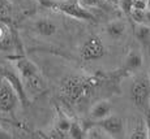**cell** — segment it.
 Wrapping results in <instances>:
<instances>
[{
	"label": "cell",
	"mask_w": 150,
	"mask_h": 139,
	"mask_svg": "<svg viewBox=\"0 0 150 139\" xmlns=\"http://www.w3.org/2000/svg\"><path fill=\"white\" fill-rule=\"evenodd\" d=\"M98 85V79L91 77L69 76L62 81L59 91L68 101H79Z\"/></svg>",
	"instance_id": "cell-1"
},
{
	"label": "cell",
	"mask_w": 150,
	"mask_h": 139,
	"mask_svg": "<svg viewBox=\"0 0 150 139\" xmlns=\"http://www.w3.org/2000/svg\"><path fill=\"white\" fill-rule=\"evenodd\" d=\"M51 9L64 13L72 18L81 20V21H94L96 20L94 14L86 9L80 0H54Z\"/></svg>",
	"instance_id": "cell-2"
},
{
	"label": "cell",
	"mask_w": 150,
	"mask_h": 139,
	"mask_svg": "<svg viewBox=\"0 0 150 139\" xmlns=\"http://www.w3.org/2000/svg\"><path fill=\"white\" fill-rule=\"evenodd\" d=\"M131 99L141 111L148 112L150 104V81L148 76H140L131 87Z\"/></svg>",
	"instance_id": "cell-3"
},
{
	"label": "cell",
	"mask_w": 150,
	"mask_h": 139,
	"mask_svg": "<svg viewBox=\"0 0 150 139\" xmlns=\"http://www.w3.org/2000/svg\"><path fill=\"white\" fill-rule=\"evenodd\" d=\"M106 55V47L102 39L97 35H91L83 42L80 48V56L83 61H94L102 59Z\"/></svg>",
	"instance_id": "cell-4"
},
{
	"label": "cell",
	"mask_w": 150,
	"mask_h": 139,
	"mask_svg": "<svg viewBox=\"0 0 150 139\" xmlns=\"http://www.w3.org/2000/svg\"><path fill=\"white\" fill-rule=\"evenodd\" d=\"M0 79H7L8 82L12 85V87L14 88V91L17 92V95H18L20 103H21L24 107H28L29 95H28L26 90H25L24 81H22L20 73L17 74L14 70H12V69L7 68V66H1V68H0Z\"/></svg>",
	"instance_id": "cell-5"
},
{
	"label": "cell",
	"mask_w": 150,
	"mask_h": 139,
	"mask_svg": "<svg viewBox=\"0 0 150 139\" xmlns=\"http://www.w3.org/2000/svg\"><path fill=\"white\" fill-rule=\"evenodd\" d=\"M20 103L18 95L7 79H0V111L12 113Z\"/></svg>",
	"instance_id": "cell-6"
},
{
	"label": "cell",
	"mask_w": 150,
	"mask_h": 139,
	"mask_svg": "<svg viewBox=\"0 0 150 139\" xmlns=\"http://www.w3.org/2000/svg\"><path fill=\"white\" fill-rule=\"evenodd\" d=\"M110 135V138H120L124 134V121L119 116L110 114L108 117L96 122Z\"/></svg>",
	"instance_id": "cell-7"
},
{
	"label": "cell",
	"mask_w": 150,
	"mask_h": 139,
	"mask_svg": "<svg viewBox=\"0 0 150 139\" xmlns=\"http://www.w3.org/2000/svg\"><path fill=\"white\" fill-rule=\"evenodd\" d=\"M14 66H16L17 72L20 73L22 81L28 79V78L35 76L39 73V69L37 68V65L33 61H30L26 57H16L14 59Z\"/></svg>",
	"instance_id": "cell-8"
},
{
	"label": "cell",
	"mask_w": 150,
	"mask_h": 139,
	"mask_svg": "<svg viewBox=\"0 0 150 139\" xmlns=\"http://www.w3.org/2000/svg\"><path fill=\"white\" fill-rule=\"evenodd\" d=\"M24 85L28 95H31V96H37L46 90V82L42 78L41 73L28 78V79H24Z\"/></svg>",
	"instance_id": "cell-9"
},
{
	"label": "cell",
	"mask_w": 150,
	"mask_h": 139,
	"mask_svg": "<svg viewBox=\"0 0 150 139\" xmlns=\"http://www.w3.org/2000/svg\"><path fill=\"white\" fill-rule=\"evenodd\" d=\"M34 30L42 37H52L57 30V26L48 18H39L34 22Z\"/></svg>",
	"instance_id": "cell-10"
},
{
	"label": "cell",
	"mask_w": 150,
	"mask_h": 139,
	"mask_svg": "<svg viewBox=\"0 0 150 139\" xmlns=\"http://www.w3.org/2000/svg\"><path fill=\"white\" fill-rule=\"evenodd\" d=\"M90 114L94 120H98V121L108 117L110 114H112V107H111V104H110V101L100 100V101H98V103H96L93 105V108H91Z\"/></svg>",
	"instance_id": "cell-11"
},
{
	"label": "cell",
	"mask_w": 150,
	"mask_h": 139,
	"mask_svg": "<svg viewBox=\"0 0 150 139\" xmlns=\"http://www.w3.org/2000/svg\"><path fill=\"white\" fill-rule=\"evenodd\" d=\"M141 65H142V55H141V52L137 50H132L125 59L124 72L129 73V72L137 70L138 68H141Z\"/></svg>",
	"instance_id": "cell-12"
},
{
	"label": "cell",
	"mask_w": 150,
	"mask_h": 139,
	"mask_svg": "<svg viewBox=\"0 0 150 139\" xmlns=\"http://www.w3.org/2000/svg\"><path fill=\"white\" fill-rule=\"evenodd\" d=\"M106 31L112 39L117 40L125 34V24L123 21H112L107 25Z\"/></svg>",
	"instance_id": "cell-13"
},
{
	"label": "cell",
	"mask_w": 150,
	"mask_h": 139,
	"mask_svg": "<svg viewBox=\"0 0 150 139\" xmlns=\"http://www.w3.org/2000/svg\"><path fill=\"white\" fill-rule=\"evenodd\" d=\"M16 46V37H14L13 31H7L4 37L0 39V51L3 52H8V51H12Z\"/></svg>",
	"instance_id": "cell-14"
},
{
	"label": "cell",
	"mask_w": 150,
	"mask_h": 139,
	"mask_svg": "<svg viewBox=\"0 0 150 139\" xmlns=\"http://www.w3.org/2000/svg\"><path fill=\"white\" fill-rule=\"evenodd\" d=\"M134 34H136V38L144 44H146L150 40V27L145 24H137Z\"/></svg>",
	"instance_id": "cell-15"
},
{
	"label": "cell",
	"mask_w": 150,
	"mask_h": 139,
	"mask_svg": "<svg viewBox=\"0 0 150 139\" xmlns=\"http://www.w3.org/2000/svg\"><path fill=\"white\" fill-rule=\"evenodd\" d=\"M12 14V4L9 0H0V21L7 22Z\"/></svg>",
	"instance_id": "cell-16"
},
{
	"label": "cell",
	"mask_w": 150,
	"mask_h": 139,
	"mask_svg": "<svg viewBox=\"0 0 150 139\" xmlns=\"http://www.w3.org/2000/svg\"><path fill=\"white\" fill-rule=\"evenodd\" d=\"M68 135H69V138H73V139L86 138V130H83L82 126L80 125L79 122L72 121V125H71V127H69Z\"/></svg>",
	"instance_id": "cell-17"
},
{
	"label": "cell",
	"mask_w": 150,
	"mask_h": 139,
	"mask_svg": "<svg viewBox=\"0 0 150 139\" xmlns=\"http://www.w3.org/2000/svg\"><path fill=\"white\" fill-rule=\"evenodd\" d=\"M86 138L90 139H103V138H110V135L99 125H94L89 130H86Z\"/></svg>",
	"instance_id": "cell-18"
},
{
	"label": "cell",
	"mask_w": 150,
	"mask_h": 139,
	"mask_svg": "<svg viewBox=\"0 0 150 139\" xmlns=\"http://www.w3.org/2000/svg\"><path fill=\"white\" fill-rule=\"evenodd\" d=\"M132 139H146L148 138V130H146V124H138L134 127V130L131 134Z\"/></svg>",
	"instance_id": "cell-19"
},
{
	"label": "cell",
	"mask_w": 150,
	"mask_h": 139,
	"mask_svg": "<svg viewBox=\"0 0 150 139\" xmlns=\"http://www.w3.org/2000/svg\"><path fill=\"white\" fill-rule=\"evenodd\" d=\"M71 125H72V121L69 120L67 116H64L63 113H59V120H57V122H56V127H57V129L62 130V131L65 133V134H68ZM68 137H69V135H68Z\"/></svg>",
	"instance_id": "cell-20"
},
{
	"label": "cell",
	"mask_w": 150,
	"mask_h": 139,
	"mask_svg": "<svg viewBox=\"0 0 150 139\" xmlns=\"http://www.w3.org/2000/svg\"><path fill=\"white\" fill-rule=\"evenodd\" d=\"M132 20H133L136 24H145L146 22V11L142 9H133L129 14Z\"/></svg>",
	"instance_id": "cell-21"
},
{
	"label": "cell",
	"mask_w": 150,
	"mask_h": 139,
	"mask_svg": "<svg viewBox=\"0 0 150 139\" xmlns=\"http://www.w3.org/2000/svg\"><path fill=\"white\" fill-rule=\"evenodd\" d=\"M133 4H134V0H119L120 8H122V11L127 16H129L131 12L133 11Z\"/></svg>",
	"instance_id": "cell-22"
},
{
	"label": "cell",
	"mask_w": 150,
	"mask_h": 139,
	"mask_svg": "<svg viewBox=\"0 0 150 139\" xmlns=\"http://www.w3.org/2000/svg\"><path fill=\"white\" fill-rule=\"evenodd\" d=\"M105 1H112V0H82V4L88 5V7H96Z\"/></svg>",
	"instance_id": "cell-23"
},
{
	"label": "cell",
	"mask_w": 150,
	"mask_h": 139,
	"mask_svg": "<svg viewBox=\"0 0 150 139\" xmlns=\"http://www.w3.org/2000/svg\"><path fill=\"white\" fill-rule=\"evenodd\" d=\"M35 1L39 3L42 7L50 8V9H51V7H52V4H54V0H35Z\"/></svg>",
	"instance_id": "cell-24"
},
{
	"label": "cell",
	"mask_w": 150,
	"mask_h": 139,
	"mask_svg": "<svg viewBox=\"0 0 150 139\" xmlns=\"http://www.w3.org/2000/svg\"><path fill=\"white\" fill-rule=\"evenodd\" d=\"M9 138H11L9 133H8L7 130H4L1 126H0V139H9Z\"/></svg>",
	"instance_id": "cell-25"
},
{
	"label": "cell",
	"mask_w": 150,
	"mask_h": 139,
	"mask_svg": "<svg viewBox=\"0 0 150 139\" xmlns=\"http://www.w3.org/2000/svg\"><path fill=\"white\" fill-rule=\"evenodd\" d=\"M146 120H145V124H146V130H148V139H150V113L146 112Z\"/></svg>",
	"instance_id": "cell-26"
},
{
	"label": "cell",
	"mask_w": 150,
	"mask_h": 139,
	"mask_svg": "<svg viewBox=\"0 0 150 139\" xmlns=\"http://www.w3.org/2000/svg\"><path fill=\"white\" fill-rule=\"evenodd\" d=\"M7 31H8V26H5L4 24H0V39L7 34Z\"/></svg>",
	"instance_id": "cell-27"
},
{
	"label": "cell",
	"mask_w": 150,
	"mask_h": 139,
	"mask_svg": "<svg viewBox=\"0 0 150 139\" xmlns=\"http://www.w3.org/2000/svg\"><path fill=\"white\" fill-rule=\"evenodd\" d=\"M146 22L150 25V8L149 9H146Z\"/></svg>",
	"instance_id": "cell-28"
},
{
	"label": "cell",
	"mask_w": 150,
	"mask_h": 139,
	"mask_svg": "<svg viewBox=\"0 0 150 139\" xmlns=\"http://www.w3.org/2000/svg\"><path fill=\"white\" fill-rule=\"evenodd\" d=\"M150 8V0H148V9Z\"/></svg>",
	"instance_id": "cell-29"
},
{
	"label": "cell",
	"mask_w": 150,
	"mask_h": 139,
	"mask_svg": "<svg viewBox=\"0 0 150 139\" xmlns=\"http://www.w3.org/2000/svg\"><path fill=\"white\" fill-rule=\"evenodd\" d=\"M148 77H149V81H150V69H149V73H148Z\"/></svg>",
	"instance_id": "cell-30"
}]
</instances>
